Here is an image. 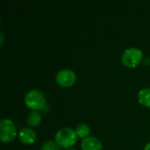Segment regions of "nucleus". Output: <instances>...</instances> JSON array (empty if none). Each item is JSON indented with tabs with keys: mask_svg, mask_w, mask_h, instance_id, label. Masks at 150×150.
<instances>
[{
	"mask_svg": "<svg viewBox=\"0 0 150 150\" xmlns=\"http://www.w3.org/2000/svg\"><path fill=\"white\" fill-rule=\"evenodd\" d=\"M144 150H150V142L146 144V146L144 148Z\"/></svg>",
	"mask_w": 150,
	"mask_h": 150,
	"instance_id": "12",
	"label": "nucleus"
},
{
	"mask_svg": "<svg viewBox=\"0 0 150 150\" xmlns=\"http://www.w3.org/2000/svg\"><path fill=\"white\" fill-rule=\"evenodd\" d=\"M41 120H42V116L38 111H32L31 112L28 113V115L26 117L27 124L33 127L40 125V123L41 122Z\"/></svg>",
	"mask_w": 150,
	"mask_h": 150,
	"instance_id": "8",
	"label": "nucleus"
},
{
	"mask_svg": "<svg viewBox=\"0 0 150 150\" xmlns=\"http://www.w3.org/2000/svg\"><path fill=\"white\" fill-rule=\"evenodd\" d=\"M17 134V128L10 119H2L0 121V141L2 142H11Z\"/></svg>",
	"mask_w": 150,
	"mask_h": 150,
	"instance_id": "4",
	"label": "nucleus"
},
{
	"mask_svg": "<svg viewBox=\"0 0 150 150\" xmlns=\"http://www.w3.org/2000/svg\"><path fill=\"white\" fill-rule=\"evenodd\" d=\"M138 100L142 105L150 107V88H143L138 92Z\"/></svg>",
	"mask_w": 150,
	"mask_h": 150,
	"instance_id": "9",
	"label": "nucleus"
},
{
	"mask_svg": "<svg viewBox=\"0 0 150 150\" xmlns=\"http://www.w3.org/2000/svg\"><path fill=\"white\" fill-rule=\"evenodd\" d=\"M76 80V75L70 69H62L55 76V82L62 87H69L75 83Z\"/></svg>",
	"mask_w": 150,
	"mask_h": 150,
	"instance_id": "5",
	"label": "nucleus"
},
{
	"mask_svg": "<svg viewBox=\"0 0 150 150\" xmlns=\"http://www.w3.org/2000/svg\"><path fill=\"white\" fill-rule=\"evenodd\" d=\"M0 36H1V44H3L4 43V34H3V33H0Z\"/></svg>",
	"mask_w": 150,
	"mask_h": 150,
	"instance_id": "13",
	"label": "nucleus"
},
{
	"mask_svg": "<svg viewBox=\"0 0 150 150\" xmlns=\"http://www.w3.org/2000/svg\"><path fill=\"white\" fill-rule=\"evenodd\" d=\"M75 131H76V134L77 136L84 139V138L88 137V134L91 132V128H90L89 125H87L85 123H81V124L77 125Z\"/></svg>",
	"mask_w": 150,
	"mask_h": 150,
	"instance_id": "10",
	"label": "nucleus"
},
{
	"mask_svg": "<svg viewBox=\"0 0 150 150\" xmlns=\"http://www.w3.org/2000/svg\"><path fill=\"white\" fill-rule=\"evenodd\" d=\"M83 150H102V142L94 136H88L83 139L81 142Z\"/></svg>",
	"mask_w": 150,
	"mask_h": 150,
	"instance_id": "6",
	"label": "nucleus"
},
{
	"mask_svg": "<svg viewBox=\"0 0 150 150\" xmlns=\"http://www.w3.org/2000/svg\"><path fill=\"white\" fill-rule=\"evenodd\" d=\"M142 57H143L142 51L138 47H132L127 48L123 52L121 56V61L124 63V65L130 68H134L141 63Z\"/></svg>",
	"mask_w": 150,
	"mask_h": 150,
	"instance_id": "3",
	"label": "nucleus"
},
{
	"mask_svg": "<svg viewBox=\"0 0 150 150\" xmlns=\"http://www.w3.org/2000/svg\"><path fill=\"white\" fill-rule=\"evenodd\" d=\"M64 150H76V149H69H69H65Z\"/></svg>",
	"mask_w": 150,
	"mask_h": 150,
	"instance_id": "14",
	"label": "nucleus"
},
{
	"mask_svg": "<svg viewBox=\"0 0 150 150\" xmlns=\"http://www.w3.org/2000/svg\"><path fill=\"white\" fill-rule=\"evenodd\" d=\"M40 150H60V146L54 141H47L42 144Z\"/></svg>",
	"mask_w": 150,
	"mask_h": 150,
	"instance_id": "11",
	"label": "nucleus"
},
{
	"mask_svg": "<svg viewBox=\"0 0 150 150\" xmlns=\"http://www.w3.org/2000/svg\"><path fill=\"white\" fill-rule=\"evenodd\" d=\"M18 135L19 140L25 144H32L33 142H34L36 139L35 132L29 127H24L20 129L18 133Z\"/></svg>",
	"mask_w": 150,
	"mask_h": 150,
	"instance_id": "7",
	"label": "nucleus"
},
{
	"mask_svg": "<svg viewBox=\"0 0 150 150\" xmlns=\"http://www.w3.org/2000/svg\"><path fill=\"white\" fill-rule=\"evenodd\" d=\"M25 102L28 108L33 111H38L44 107L46 104V96L41 91L33 89L26 92L25 96Z\"/></svg>",
	"mask_w": 150,
	"mask_h": 150,
	"instance_id": "2",
	"label": "nucleus"
},
{
	"mask_svg": "<svg viewBox=\"0 0 150 150\" xmlns=\"http://www.w3.org/2000/svg\"><path fill=\"white\" fill-rule=\"evenodd\" d=\"M77 139L76 131L70 127H62L59 129L54 135V142L62 148L69 149L73 146Z\"/></svg>",
	"mask_w": 150,
	"mask_h": 150,
	"instance_id": "1",
	"label": "nucleus"
}]
</instances>
